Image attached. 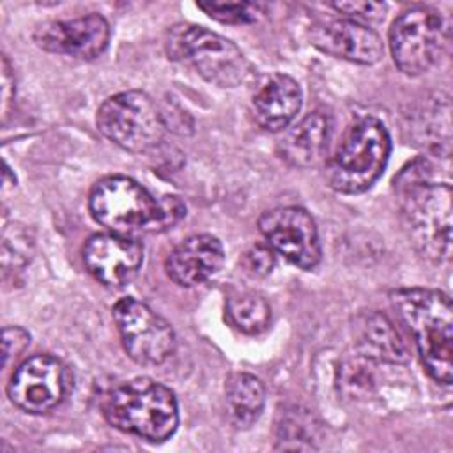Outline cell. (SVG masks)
<instances>
[{
    "label": "cell",
    "instance_id": "obj_1",
    "mask_svg": "<svg viewBox=\"0 0 453 453\" xmlns=\"http://www.w3.org/2000/svg\"><path fill=\"white\" fill-rule=\"evenodd\" d=\"M430 163L418 159L395 179L402 221L412 246L432 262L451 257V186L430 180Z\"/></svg>",
    "mask_w": 453,
    "mask_h": 453
},
{
    "label": "cell",
    "instance_id": "obj_2",
    "mask_svg": "<svg viewBox=\"0 0 453 453\" xmlns=\"http://www.w3.org/2000/svg\"><path fill=\"white\" fill-rule=\"evenodd\" d=\"M92 218L113 234L133 235L172 228L186 207L177 196L156 200L143 186L124 175H110L94 184L88 196Z\"/></svg>",
    "mask_w": 453,
    "mask_h": 453
},
{
    "label": "cell",
    "instance_id": "obj_3",
    "mask_svg": "<svg viewBox=\"0 0 453 453\" xmlns=\"http://www.w3.org/2000/svg\"><path fill=\"white\" fill-rule=\"evenodd\" d=\"M389 301L409 327L428 375L451 384L453 377V308L449 297L434 288H396Z\"/></svg>",
    "mask_w": 453,
    "mask_h": 453
},
{
    "label": "cell",
    "instance_id": "obj_4",
    "mask_svg": "<svg viewBox=\"0 0 453 453\" xmlns=\"http://www.w3.org/2000/svg\"><path fill=\"white\" fill-rule=\"evenodd\" d=\"M106 421L126 434L150 442H163L179 425L177 398L170 388L147 377H138L113 388L104 402Z\"/></svg>",
    "mask_w": 453,
    "mask_h": 453
},
{
    "label": "cell",
    "instance_id": "obj_5",
    "mask_svg": "<svg viewBox=\"0 0 453 453\" xmlns=\"http://www.w3.org/2000/svg\"><path fill=\"white\" fill-rule=\"evenodd\" d=\"M391 152L386 126L375 117L356 120L326 166L329 186L345 195L368 191L382 175Z\"/></svg>",
    "mask_w": 453,
    "mask_h": 453
},
{
    "label": "cell",
    "instance_id": "obj_6",
    "mask_svg": "<svg viewBox=\"0 0 453 453\" xmlns=\"http://www.w3.org/2000/svg\"><path fill=\"white\" fill-rule=\"evenodd\" d=\"M166 53L172 60L193 67L218 87H237L251 76V64L226 37L203 27L180 23L170 28Z\"/></svg>",
    "mask_w": 453,
    "mask_h": 453
},
{
    "label": "cell",
    "instance_id": "obj_7",
    "mask_svg": "<svg viewBox=\"0 0 453 453\" xmlns=\"http://www.w3.org/2000/svg\"><path fill=\"white\" fill-rule=\"evenodd\" d=\"M99 131L129 152H147L163 142L166 122L159 106L142 90L108 97L97 110Z\"/></svg>",
    "mask_w": 453,
    "mask_h": 453
},
{
    "label": "cell",
    "instance_id": "obj_8",
    "mask_svg": "<svg viewBox=\"0 0 453 453\" xmlns=\"http://www.w3.org/2000/svg\"><path fill=\"white\" fill-rule=\"evenodd\" d=\"M448 42L444 18L430 7L403 11L389 28V50L396 67L419 76L430 71Z\"/></svg>",
    "mask_w": 453,
    "mask_h": 453
},
{
    "label": "cell",
    "instance_id": "obj_9",
    "mask_svg": "<svg viewBox=\"0 0 453 453\" xmlns=\"http://www.w3.org/2000/svg\"><path fill=\"white\" fill-rule=\"evenodd\" d=\"M124 350L138 365L165 363L175 350L172 326L152 308L134 297H122L111 310Z\"/></svg>",
    "mask_w": 453,
    "mask_h": 453
},
{
    "label": "cell",
    "instance_id": "obj_10",
    "mask_svg": "<svg viewBox=\"0 0 453 453\" xmlns=\"http://www.w3.org/2000/svg\"><path fill=\"white\" fill-rule=\"evenodd\" d=\"M258 228L274 253L283 255L299 269L311 271L320 262V241L313 218L296 205L276 207L264 212Z\"/></svg>",
    "mask_w": 453,
    "mask_h": 453
},
{
    "label": "cell",
    "instance_id": "obj_11",
    "mask_svg": "<svg viewBox=\"0 0 453 453\" xmlns=\"http://www.w3.org/2000/svg\"><path fill=\"white\" fill-rule=\"evenodd\" d=\"M67 393V372L51 356L37 354L25 359L7 384L9 400L28 414H42L57 407Z\"/></svg>",
    "mask_w": 453,
    "mask_h": 453
},
{
    "label": "cell",
    "instance_id": "obj_12",
    "mask_svg": "<svg viewBox=\"0 0 453 453\" xmlns=\"http://www.w3.org/2000/svg\"><path fill=\"white\" fill-rule=\"evenodd\" d=\"M34 41L41 50L50 53L96 58L108 46L110 25L96 12L74 19L50 21L35 28Z\"/></svg>",
    "mask_w": 453,
    "mask_h": 453
},
{
    "label": "cell",
    "instance_id": "obj_13",
    "mask_svg": "<svg viewBox=\"0 0 453 453\" xmlns=\"http://www.w3.org/2000/svg\"><path fill=\"white\" fill-rule=\"evenodd\" d=\"M83 262L97 281L108 287H122L142 267L143 248L129 235L96 234L83 246Z\"/></svg>",
    "mask_w": 453,
    "mask_h": 453
},
{
    "label": "cell",
    "instance_id": "obj_14",
    "mask_svg": "<svg viewBox=\"0 0 453 453\" xmlns=\"http://www.w3.org/2000/svg\"><path fill=\"white\" fill-rule=\"evenodd\" d=\"M311 44L336 58L370 65L380 60L384 48L379 34L354 19H326L310 28Z\"/></svg>",
    "mask_w": 453,
    "mask_h": 453
},
{
    "label": "cell",
    "instance_id": "obj_15",
    "mask_svg": "<svg viewBox=\"0 0 453 453\" xmlns=\"http://www.w3.org/2000/svg\"><path fill=\"white\" fill-rule=\"evenodd\" d=\"M223 246L209 234H196L179 242L166 257L168 278L180 287H195L212 278L223 264Z\"/></svg>",
    "mask_w": 453,
    "mask_h": 453
},
{
    "label": "cell",
    "instance_id": "obj_16",
    "mask_svg": "<svg viewBox=\"0 0 453 453\" xmlns=\"http://www.w3.org/2000/svg\"><path fill=\"white\" fill-rule=\"evenodd\" d=\"M352 334L359 356L368 361L403 365L409 349L393 320L380 311H363L354 319Z\"/></svg>",
    "mask_w": 453,
    "mask_h": 453
},
{
    "label": "cell",
    "instance_id": "obj_17",
    "mask_svg": "<svg viewBox=\"0 0 453 453\" xmlns=\"http://www.w3.org/2000/svg\"><path fill=\"white\" fill-rule=\"evenodd\" d=\"M301 99V87L294 78L273 74L253 96V119L265 131H281L297 115Z\"/></svg>",
    "mask_w": 453,
    "mask_h": 453
},
{
    "label": "cell",
    "instance_id": "obj_18",
    "mask_svg": "<svg viewBox=\"0 0 453 453\" xmlns=\"http://www.w3.org/2000/svg\"><path fill=\"white\" fill-rule=\"evenodd\" d=\"M329 131V117L322 111H311L283 134L278 143V154L290 166H313L327 147Z\"/></svg>",
    "mask_w": 453,
    "mask_h": 453
},
{
    "label": "cell",
    "instance_id": "obj_19",
    "mask_svg": "<svg viewBox=\"0 0 453 453\" xmlns=\"http://www.w3.org/2000/svg\"><path fill=\"white\" fill-rule=\"evenodd\" d=\"M225 403L230 423L241 430L250 428L264 411L265 388L258 377L235 372L225 384Z\"/></svg>",
    "mask_w": 453,
    "mask_h": 453
},
{
    "label": "cell",
    "instance_id": "obj_20",
    "mask_svg": "<svg viewBox=\"0 0 453 453\" xmlns=\"http://www.w3.org/2000/svg\"><path fill=\"white\" fill-rule=\"evenodd\" d=\"M226 320L246 334H258L269 326L271 306L257 292H239L226 301Z\"/></svg>",
    "mask_w": 453,
    "mask_h": 453
},
{
    "label": "cell",
    "instance_id": "obj_21",
    "mask_svg": "<svg viewBox=\"0 0 453 453\" xmlns=\"http://www.w3.org/2000/svg\"><path fill=\"white\" fill-rule=\"evenodd\" d=\"M196 5L212 19L226 25L255 23L265 12V5L258 2H198Z\"/></svg>",
    "mask_w": 453,
    "mask_h": 453
},
{
    "label": "cell",
    "instance_id": "obj_22",
    "mask_svg": "<svg viewBox=\"0 0 453 453\" xmlns=\"http://www.w3.org/2000/svg\"><path fill=\"white\" fill-rule=\"evenodd\" d=\"M30 232L19 223H9L2 234V265L5 271L23 267L32 255Z\"/></svg>",
    "mask_w": 453,
    "mask_h": 453
},
{
    "label": "cell",
    "instance_id": "obj_23",
    "mask_svg": "<svg viewBox=\"0 0 453 453\" xmlns=\"http://www.w3.org/2000/svg\"><path fill=\"white\" fill-rule=\"evenodd\" d=\"M313 435L311 416L306 412L290 411L278 425V449H313L315 446L308 442Z\"/></svg>",
    "mask_w": 453,
    "mask_h": 453
},
{
    "label": "cell",
    "instance_id": "obj_24",
    "mask_svg": "<svg viewBox=\"0 0 453 453\" xmlns=\"http://www.w3.org/2000/svg\"><path fill=\"white\" fill-rule=\"evenodd\" d=\"M276 264L274 250L267 242H255L251 244L241 260V265L246 274L251 278H265L271 274L273 267Z\"/></svg>",
    "mask_w": 453,
    "mask_h": 453
},
{
    "label": "cell",
    "instance_id": "obj_25",
    "mask_svg": "<svg viewBox=\"0 0 453 453\" xmlns=\"http://www.w3.org/2000/svg\"><path fill=\"white\" fill-rule=\"evenodd\" d=\"M338 12L349 16V19L354 21H372V19H379L384 16L386 12V5L380 2H340L333 5Z\"/></svg>",
    "mask_w": 453,
    "mask_h": 453
},
{
    "label": "cell",
    "instance_id": "obj_26",
    "mask_svg": "<svg viewBox=\"0 0 453 453\" xmlns=\"http://www.w3.org/2000/svg\"><path fill=\"white\" fill-rule=\"evenodd\" d=\"M2 340H4V368H7L12 359L19 357L25 352V349L30 343V334L23 327L12 326V327H4Z\"/></svg>",
    "mask_w": 453,
    "mask_h": 453
},
{
    "label": "cell",
    "instance_id": "obj_27",
    "mask_svg": "<svg viewBox=\"0 0 453 453\" xmlns=\"http://www.w3.org/2000/svg\"><path fill=\"white\" fill-rule=\"evenodd\" d=\"M14 96V76L11 74V67L7 58H2V111L4 115H7V108L9 103Z\"/></svg>",
    "mask_w": 453,
    "mask_h": 453
}]
</instances>
